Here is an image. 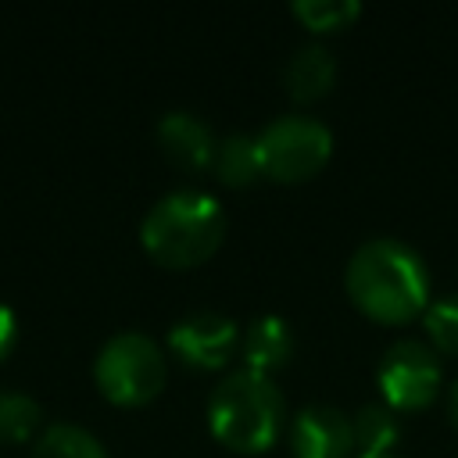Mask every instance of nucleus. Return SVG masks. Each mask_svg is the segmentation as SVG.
Here are the masks:
<instances>
[{
    "mask_svg": "<svg viewBox=\"0 0 458 458\" xmlns=\"http://www.w3.org/2000/svg\"><path fill=\"white\" fill-rule=\"evenodd\" d=\"M351 304L386 326H401L429 308V268L422 254L397 236L365 240L344 268Z\"/></svg>",
    "mask_w": 458,
    "mask_h": 458,
    "instance_id": "f257e3e1",
    "label": "nucleus"
},
{
    "mask_svg": "<svg viewBox=\"0 0 458 458\" xmlns=\"http://www.w3.org/2000/svg\"><path fill=\"white\" fill-rule=\"evenodd\" d=\"M225 208L204 190H172L140 222L143 250L165 268L204 265L225 240Z\"/></svg>",
    "mask_w": 458,
    "mask_h": 458,
    "instance_id": "f03ea898",
    "label": "nucleus"
},
{
    "mask_svg": "<svg viewBox=\"0 0 458 458\" xmlns=\"http://www.w3.org/2000/svg\"><path fill=\"white\" fill-rule=\"evenodd\" d=\"M204 415H208V429L222 447L236 454H261L283 433L286 401L272 376L254 369H236L215 383Z\"/></svg>",
    "mask_w": 458,
    "mask_h": 458,
    "instance_id": "7ed1b4c3",
    "label": "nucleus"
},
{
    "mask_svg": "<svg viewBox=\"0 0 458 458\" xmlns=\"http://www.w3.org/2000/svg\"><path fill=\"white\" fill-rule=\"evenodd\" d=\"M93 379H97V390L111 404L136 408L161 394V386L168 379V361L154 336L125 329V333L107 336L104 347L97 351Z\"/></svg>",
    "mask_w": 458,
    "mask_h": 458,
    "instance_id": "20e7f679",
    "label": "nucleus"
},
{
    "mask_svg": "<svg viewBox=\"0 0 458 458\" xmlns=\"http://www.w3.org/2000/svg\"><path fill=\"white\" fill-rule=\"evenodd\" d=\"M261 175L276 182H304L318 175L333 154V132L311 114H279L258 132Z\"/></svg>",
    "mask_w": 458,
    "mask_h": 458,
    "instance_id": "39448f33",
    "label": "nucleus"
},
{
    "mask_svg": "<svg viewBox=\"0 0 458 458\" xmlns=\"http://www.w3.org/2000/svg\"><path fill=\"white\" fill-rule=\"evenodd\" d=\"M440 379H444L440 354L429 344L411 340V336L390 344L376 369L379 397L394 411H419L429 401H437Z\"/></svg>",
    "mask_w": 458,
    "mask_h": 458,
    "instance_id": "423d86ee",
    "label": "nucleus"
},
{
    "mask_svg": "<svg viewBox=\"0 0 458 458\" xmlns=\"http://www.w3.org/2000/svg\"><path fill=\"white\" fill-rule=\"evenodd\" d=\"M168 351L190 369H222L240 351V329L218 311H190L168 326Z\"/></svg>",
    "mask_w": 458,
    "mask_h": 458,
    "instance_id": "0eeeda50",
    "label": "nucleus"
},
{
    "mask_svg": "<svg viewBox=\"0 0 458 458\" xmlns=\"http://www.w3.org/2000/svg\"><path fill=\"white\" fill-rule=\"evenodd\" d=\"M293 458H354L351 415L336 404H308L290 422Z\"/></svg>",
    "mask_w": 458,
    "mask_h": 458,
    "instance_id": "6e6552de",
    "label": "nucleus"
},
{
    "mask_svg": "<svg viewBox=\"0 0 458 458\" xmlns=\"http://www.w3.org/2000/svg\"><path fill=\"white\" fill-rule=\"evenodd\" d=\"M157 143H161V154L179 165L182 172H204L211 168L215 161V132L204 118H197L193 111H168L161 122H157Z\"/></svg>",
    "mask_w": 458,
    "mask_h": 458,
    "instance_id": "1a4fd4ad",
    "label": "nucleus"
},
{
    "mask_svg": "<svg viewBox=\"0 0 458 458\" xmlns=\"http://www.w3.org/2000/svg\"><path fill=\"white\" fill-rule=\"evenodd\" d=\"M240 354H243V369L272 376L293 354V329L279 315H254L240 333Z\"/></svg>",
    "mask_w": 458,
    "mask_h": 458,
    "instance_id": "9d476101",
    "label": "nucleus"
},
{
    "mask_svg": "<svg viewBox=\"0 0 458 458\" xmlns=\"http://www.w3.org/2000/svg\"><path fill=\"white\" fill-rule=\"evenodd\" d=\"M283 82H286V93L293 100H301V104L326 97L333 89V82H336V57H333V50L322 47V43L297 47L293 57L283 68Z\"/></svg>",
    "mask_w": 458,
    "mask_h": 458,
    "instance_id": "9b49d317",
    "label": "nucleus"
},
{
    "mask_svg": "<svg viewBox=\"0 0 458 458\" xmlns=\"http://www.w3.org/2000/svg\"><path fill=\"white\" fill-rule=\"evenodd\" d=\"M215 175L225 186H250L261 175V154H258V136L247 132H229L218 140L215 147V161H211Z\"/></svg>",
    "mask_w": 458,
    "mask_h": 458,
    "instance_id": "f8f14e48",
    "label": "nucleus"
},
{
    "mask_svg": "<svg viewBox=\"0 0 458 458\" xmlns=\"http://www.w3.org/2000/svg\"><path fill=\"white\" fill-rule=\"evenodd\" d=\"M32 458H111V454L86 426L54 422L36 437Z\"/></svg>",
    "mask_w": 458,
    "mask_h": 458,
    "instance_id": "ddd939ff",
    "label": "nucleus"
},
{
    "mask_svg": "<svg viewBox=\"0 0 458 458\" xmlns=\"http://www.w3.org/2000/svg\"><path fill=\"white\" fill-rule=\"evenodd\" d=\"M354 426V451L358 454H390V447L401 440V426L394 419V408L386 404H361L351 415Z\"/></svg>",
    "mask_w": 458,
    "mask_h": 458,
    "instance_id": "4468645a",
    "label": "nucleus"
},
{
    "mask_svg": "<svg viewBox=\"0 0 458 458\" xmlns=\"http://www.w3.org/2000/svg\"><path fill=\"white\" fill-rule=\"evenodd\" d=\"M39 404L25 390H0V444H21L39 429Z\"/></svg>",
    "mask_w": 458,
    "mask_h": 458,
    "instance_id": "2eb2a0df",
    "label": "nucleus"
},
{
    "mask_svg": "<svg viewBox=\"0 0 458 458\" xmlns=\"http://www.w3.org/2000/svg\"><path fill=\"white\" fill-rule=\"evenodd\" d=\"M293 14L311 32H340L358 21L361 4L358 0H293Z\"/></svg>",
    "mask_w": 458,
    "mask_h": 458,
    "instance_id": "dca6fc26",
    "label": "nucleus"
},
{
    "mask_svg": "<svg viewBox=\"0 0 458 458\" xmlns=\"http://www.w3.org/2000/svg\"><path fill=\"white\" fill-rule=\"evenodd\" d=\"M422 326L437 351L458 354V297L429 301V308L422 311Z\"/></svg>",
    "mask_w": 458,
    "mask_h": 458,
    "instance_id": "f3484780",
    "label": "nucleus"
},
{
    "mask_svg": "<svg viewBox=\"0 0 458 458\" xmlns=\"http://www.w3.org/2000/svg\"><path fill=\"white\" fill-rule=\"evenodd\" d=\"M14 340H18V318H14V308H7V304L0 301V361L11 354Z\"/></svg>",
    "mask_w": 458,
    "mask_h": 458,
    "instance_id": "a211bd4d",
    "label": "nucleus"
},
{
    "mask_svg": "<svg viewBox=\"0 0 458 458\" xmlns=\"http://www.w3.org/2000/svg\"><path fill=\"white\" fill-rule=\"evenodd\" d=\"M447 419H451V426L458 429V379H454L451 390H447Z\"/></svg>",
    "mask_w": 458,
    "mask_h": 458,
    "instance_id": "6ab92c4d",
    "label": "nucleus"
},
{
    "mask_svg": "<svg viewBox=\"0 0 458 458\" xmlns=\"http://www.w3.org/2000/svg\"><path fill=\"white\" fill-rule=\"evenodd\" d=\"M354 458H394V454H354Z\"/></svg>",
    "mask_w": 458,
    "mask_h": 458,
    "instance_id": "aec40b11",
    "label": "nucleus"
}]
</instances>
